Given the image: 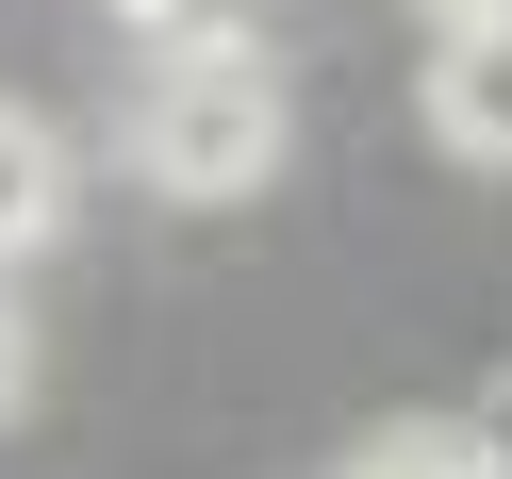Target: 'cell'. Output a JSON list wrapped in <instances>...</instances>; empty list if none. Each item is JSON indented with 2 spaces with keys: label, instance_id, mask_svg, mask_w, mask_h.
<instances>
[{
  "label": "cell",
  "instance_id": "obj_1",
  "mask_svg": "<svg viewBox=\"0 0 512 479\" xmlns=\"http://www.w3.org/2000/svg\"><path fill=\"white\" fill-rule=\"evenodd\" d=\"M281 67H265V34H232V50H182V67H149L133 83V182H166V199H265L281 182Z\"/></svg>",
  "mask_w": 512,
  "mask_h": 479
},
{
  "label": "cell",
  "instance_id": "obj_2",
  "mask_svg": "<svg viewBox=\"0 0 512 479\" xmlns=\"http://www.w3.org/2000/svg\"><path fill=\"white\" fill-rule=\"evenodd\" d=\"M430 133H446V166H512V17H446Z\"/></svg>",
  "mask_w": 512,
  "mask_h": 479
},
{
  "label": "cell",
  "instance_id": "obj_3",
  "mask_svg": "<svg viewBox=\"0 0 512 479\" xmlns=\"http://www.w3.org/2000/svg\"><path fill=\"white\" fill-rule=\"evenodd\" d=\"M50 232H67V133L34 100H0V265H34Z\"/></svg>",
  "mask_w": 512,
  "mask_h": 479
},
{
  "label": "cell",
  "instance_id": "obj_4",
  "mask_svg": "<svg viewBox=\"0 0 512 479\" xmlns=\"http://www.w3.org/2000/svg\"><path fill=\"white\" fill-rule=\"evenodd\" d=\"M116 34H133L149 67H182V50H232L248 34V0H116Z\"/></svg>",
  "mask_w": 512,
  "mask_h": 479
},
{
  "label": "cell",
  "instance_id": "obj_5",
  "mask_svg": "<svg viewBox=\"0 0 512 479\" xmlns=\"http://www.w3.org/2000/svg\"><path fill=\"white\" fill-rule=\"evenodd\" d=\"M347 479H496V463H479V430H364Z\"/></svg>",
  "mask_w": 512,
  "mask_h": 479
},
{
  "label": "cell",
  "instance_id": "obj_6",
  "mask_svg": "<svg viewBox=\"0 0 512 479\" xmlns=\"http://www.w3.org/2000/svg\"><path fill=\"white\" fill-rule=\"evenodd\" d=\"M34 397V331H17V298H0V413Z\"/></svg>",
  "mask_w": 512,
  "mask_h": 479
},
{
  "label": "cell",
  "instance_id": "obj_7",
  "mask_svg": "<svg viewBox=\"0 0 512 479\" xmlns=\"http://www.w3.org/2000/svg\"><path fill=\"white\" fill-rule=\"evenodd\" d=\"M463 430H479V463H496V479H512V380H496V397H479V413H463Z\"/></svg>",
  "mask_w": 512,
  "mask_h": 479
},
{
  "label": "cell",
  "instance_id": "obj_8",
  "mask_svg": "<svg viewBox=\"0 0 512 479\" xmlns=\"http://www.w3.org/2000/svg\"><path fill=\"white\" fill-rule=\"evenodd\" d=\"M430 17H512V0H430Z\"/></svg>",
  "mask_w": 512,
  "mask_h": 479
}]
</instances>
